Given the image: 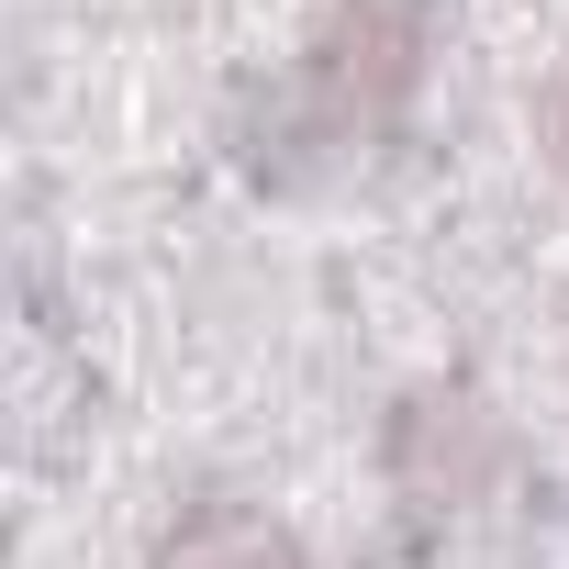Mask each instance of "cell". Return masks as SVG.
<instances>
[{
    "mask_svg": "<svg viewBox=\"0 0 569 569\" xmlns=\"http://www.w3.org/2000/svg\"><path fill=\"white\" fill-rule=\"evenodd\" d=\"M436 46H447L436 0H325L291 34V57L257 79V112L234 123L246 168L291 190V179H325V168L391 146L436 79Z\"/></svg>",
    "mask_w": 569,
    "mask_h": 569,
    "instance_id": "cell-1",
    "label": "cell"
},
{
    "mask_svg": "<svg viewBox=\"0 0 569 569\" xmlns=\"http://www.w3.org/2000/svg\"><path fill=\"white\" fill-rule=\"evenodd\" d=\"M380 469H391L402 502L469 513V502H491V480L513 469V425H502L491 391H469V380H413V391L391 402V425H380Z\"/></svg>",
    "mask_w": 569,
    "mask_h": 569,
    "instance_id": "cell-2",
    "label": "cell"
},
{
    "mask_svg": "<svg viewBox=\"0 0 569 569\" xmlns=\"http://www.w3.org/2000/svg\"><path fill=\"white\" fill-rule=\"evenodd\" d=\"M134 569H313V536L257 491H190L146 525Z\"/></svg>",
    "mask_w": 569,
    "mask_h": 569,
    "instance_id": "cell-3",
    "label": "cell"
},
{
    "mask_svg": "<svg viewBox=\"0 0 569 569\" xmlns=\"http://www.w3.org/2000/svg\"><path fill=\"white\" fill-rule=\"evenodd\" d=\"M525 134H536V157H547V179L569 190V57L536 79V101H525Z\"/></svg>",
    "mask_w": 569,
    "mask_h": 569,
    "instance_id": "cell-4",
    "label": "cell"
}]
</instances>
